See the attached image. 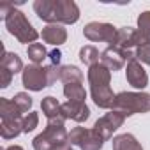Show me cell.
Returning a JSON list of instances; mask_svg holds the SVG:
<instances>
[{
	"mask_svg": "<svg viewBox=\"0 0 150 150\" xmlns=\"http://www.w3.org/2000/svg\"><path fill=\"white\" fill-rule=\"evenodd\" d=\"M117 30L111 23H99V21H92L88 25H85L83 28V35L92 41V42H108L110 46H113L115 37H117Z\"/></svg>",
	"mask_w": 150,
	"mask_h": 150,
	"instance_id": "8992f818",
	"label": "cell"
},
{
	"mask_svg": "<svg viewBox=\"0 0 150 150\" xmlns=\"http://www.w3.org/2000/svg\"><path fill=\"white\" fill-rule=\"evenodd\" d=\"M13 76H14V74H13L11 71L0 67V87H2V88H7V87L11 85V81H13Z\"/></svg>",
	"mask_w": 150,
	"mask_h": 150,
	"instance_id": "83f0119b",
	"label": "cell"
},
{
	"mask_svg": "<svg viewBox=\"0 0 150 150\" xmlns=\"http://www.w3.org/2000/svg\"><path fill=\"white\" fill-rule=\"evenodd\" d=\"M125 78H127V83L138 90H143L146 85H148V74L146 71L143 69L141 62H138L136 58L129 60L127 62V67H125Z\"/></svg>",
	"mask_w": 150,
	"mask_h": 150,
	"instance_id": "9c48e42d",
	"label": "cell"
},
{
	"mask_svg": "<svg viewBox=\"0 0 150 150\" xmlns=\"http://www.w3.org/2000/svg\"><path fill=\"white\" fill-rule=\"evenodd\" d=\"M60 81H64L65 85L81 83L83 81V72L76 65H62L60 67Z\"/></svg>",
	"mask_w": 150,
	"mask_h": 150,
	"instance_id": "ac0fdd59",
	"label": "cell"
},
{
	"mask_svg": "<svg viewBox=\"0 0 150 150\" xmlns=\"http://www.w3.org/2000/svg\"><path fill=\"white\" fill-rule=\"evenodd\" d=\"M41 37L48 44L60 46L67 41V30L64 28V25H46L41 32Z\"/></svg>",
	"mask_w": 150,
	"mask_h": 150,
	"instance_id": "5bb4252c",
	"label": "cell"
},
{
	"mask_svg": "<svg viewBox=\"0 0 150 150\" xmlns=\"http://www.w3.org/2000/svg\"><path fill=\"white\" fill-rule=\"evenodd\" d=\"M0 117L2 120H16V118H23L21 111L18 110V106L6 97H0Z\"/></svg>",
	"mask_w": 150,
	"mask_h": 150,
	"instance_id": "44dd1931",
	"label": "cell"
},
{
	"mask_svg": "<svg viewBox=\"0 0 150 150\" xmlns=\"http://www.w3.org/2000/svg\"><path fill=\"white\" fill-rule=\"evenodd\" d=\"M50 60H51V65L60 67V60H62V53H60V50H53V51L50 53Z\"/></svg>",
	"mask_w": 150,
	"mask_h": 150,
	"instance_id": "f1b7e54d",
	"label": "cell"
},
{
	"mask_svg": "<svg viewBox=\"0 0 150 150\" xmlns=\"http://www.w3.org/2000/svg\"><path fill=\"white\" fill-rule=\"evenodd\" d=\"M113 46H118L125 51H131V48H138V28L132 27H122L117 30V37Z\"/></svg>",
	"mask_w": 150,
	"mask_h": 150,
	"instance_id": "8fae6325",
	"label": "cell"
},
{
	"mask_svg": "<svg viewBox=\"0 0 150 150\" xmlns=\"http://www.w3.org/2000/svg\"><path fill=\"white\" fill-rule=\"evenodd\" d=\"M62 115L65 117V120L67 118H71V120H74V122H85L88 117H90V110H88V106L85 104V103H74V101H65L64 104H62Z\"/></svg>",
	"mask_w": 150,
	"mask_h": 150,
	"instance_id": "30bf717a",
	"label": "cell"
},
{
	"mask_svg": "<svg viewBox=\"0 0 150 150\" xmlns=\"http://www.w3.org/2000/svg\"><path fill=\"white\" fill-rule=\"evenodd\" d=\"M111 110L120 111L124 117H131L136 113H148L150 111V94H146V92H120V94H117Z\"/></svg>",
	"mask_w": 150,
	"mask_h": 150,
	"instance_id": "277c9868",
	"label": "cell"
},
{
	"mask_svg": "<svg viewBox=\"0 0 150 150\" xmlns=\"http://www.w3.org/2000/svg\"><path fill=\"white\" fill-rule=\"evenodd\" d=\"M111 143H113V150H143L141 143L129 132L115 136Z\"/></svg>",
	"mask_w": 150,
	"mask_h": 150,
	"instance_id": "2e32d148",
	"label": "cell"
},
{
	"mask_svg": "<svg viewBox=\"0 0 150 150\" xmlns=\"http://www.w3.org/2000/svg\"><path fill=\"white\" fill-rule=\"evenodd\" d=\"M88 83L90 87H104L110 85L111 81V71L104 65V64H96L92 67H88Z\"/></svg>",
	"mask_w": 150,
	"mask_h": 150,
	"instance_id": "4fadbf2b",
	"label": "cell"
},
{
	"mask_svg": "<svg viewBox=\"0 0 150 150\" xmlns=\"http://www.w3.org/2000/svg\"><path fill=\"white\" fill-rule=\"evenodd\" d=\"M99 57H101V55H99V50H97L96 46L87 44V46H83V48L80 50V60H81L85 65H88V67L99 64Z\"/></svg>",
	"mask_w": 150,
	"mask_h": 150,
	"instance_id": "603a6c76",
	"label": "cell"
},
{
	"mask_svg": "<svg viewBox=\"0 0 150 150\" xmlns=\"http://www.w3.org/2000/svg\"><path fill=\"white\" fill-rule=\"evenodd\" d=\"M13 103L18 106V110L21 113H30V108H32V97L27 94V92H18L14 97H13Z\"/></svg>",
	"mask_w": 150,
	"mask_h": 150,
	"instance_id": "cb8c5ba5",
	"label": "cell"
},
{
	"mask_svg": "<svg viewBox=\"0 0 150 150\" xmlns=\"http://www.w3.org/2000/svg\"><path fill=\"white\" fill-rule=\"evenodd\" d=\"M138 30L150 35V11H145L138 16Z\"/></svg>",
	"mask_w": 150,
	"mask_h": 150,
	"instance_id": "484cf974",
	"label": "cell"
},
{
	"mask_svg": "<svg viewBox=\"0 0 150 150\" xmlns=\"http://www.w3.org/2000/svg\"><path fill=\"white\" fill-rule=\"evenodd\" d=\"M124 120H125V117H124L120 111L111 110L110 113L103 115V117L94 124V129L101 134V138H103L104 141H108V139L113 136V132H115L118 127H122Z\"/></svg>",
	"mask_w": 150,
	"mask_h": 150,
	"instance_id": "ba28073f",
	"label": "cell"
},
{
	"mask_svg": "<svg viewBox=\"0 0 150 150\" xmlns=\"http://www.w3.org/2000/svg\"><path fill=\"white\" fill-rule=\"evenodd\" d=\"M134 55H136V60H138V62H143V64L150 65V44L139 46Z\"/></svg>",
	"mask_w": 150,
	"mask_h": 150,
	"instance_id": "4316f807",
	"label": "cell"
},
{
	"mask_svg": "<svg viewBox=\"0 0 150 150\" xmlns=\"http://www.w3.org/2000/svg\"><path fill=\"white\" fill-rule=\"evenodd\" d=\"M64 96L67 97V101L85 103L87 90H85V87L81 83H69V85H64Z\"/></svg>",
	"mask_w": 150,
	"mask_h": 150,
	"instance_id": "ffe728a7",
	"label": "cell"
},
{
	"mask_svg": "<svg viewBox=\"0 0 150 150\" xmlns=\"http://www.w3.org/2000/svg\"><path fill=\"white\" fill-rule=\"evenodd\" d=\"M0 67H4V69L11 71L13 74H16V72H23V69H25L21 58H20L16 53H11V51H4L2 60H0Z\"/></svg>",
	"mask_w": 150,
	"mask_h": 150,
	"instance_id": "d6986e66",
	"label": "cell"
},
{
	"mask_svg": "<svg viewBox=\"0 0 150 150\" xmlns=\"http://www.w3.org/2000/svg\"><path fill=\"white\" fill-rule=\"evenodd\" d=\"M39 125V115L35 111H30L23 117V132H32Z\"/></svg>",
	"mask_w": 150,
	"mask_h": 150,
	"instance_id": "d4e9b609",
	"label": "cell"
},
{
	"mask_svg": "<svg viewBox=\"0 0 150 150\" xmlns=\"http://www.w3.org/2000/svg\"><path fill=\"white\" fill-rule=\"evenodd\" d=\"M41 110L44 113V117L48 120H57V118H65L62 115V104L53 97V96H48L41 101Z\"/></svg>",
	"mask_w": 150,
	"mask_h": 150,
	"instance_id": "9a60e30c",
	"label": "cell"
},
{
	"mask_svg": "<svg viewBox=\"0 0 150 150\" xmlns=\"http://www.w3.org/2000/svg\"><path fill=\"white\" fill-rule=\"evenodd\" d=\"M57 80H60V67L57 65H27L21 72V83L25 88L32 92H39L46 87H51Z\"/></svg>",
	"mask_w": 150,
	"mask_h": 150,
	"instance_id": "7a4b0ae2",
	"label": "cell"
},
{
	"mask_svg": "<svg viewBox=\"0 0 150 150\" xmlns=\"http://www.w3.org/2000/svg\"><path fill=\"white\" fill-rule=\"evenodd\" d=\"M136 58V55L132 51H125L118 46H108L103 53H101V64H104L110 71H120L129 60Z\"/></svg>",
	"mask_w": 150,
	"mask_h": 150,
	"instance_id": "52a82bcc",
	"label": "cell"
},
{
	"mask_svg": "<svg viewBox=\"0 0 150 150\" xmlns=\"http://www.w3.org/2000/svg\"><path fill=\"white\" fill-rule=\"evenodd\" d=\"M69 141H71V145H76L81 150H101L104 145V139L94 127L92 129H85V127L71 129Z\"/></svg>",
	"mask_w": 150,
	"mask_h": 150,
	"instance_id": "5b68a950",
	"label": "cell"
},
{
	"mask_svg": "<svg viewBox=\"0 0 150 150\" xmlns=\"http://www.w3.org/2000/svg\"><path fill=\"white\" fill-rule=\"evenodd\" d=\"M90 96H92V101L96 103L97 108H103V110H108V108H113V103H115V94L113 90L110 88V85H104V87H90Z\"/></svg>",
	"mask_w": 150,
	"mask_h": 150,
	"instance_id": "7c38bea8",
	"label": "cell"
},
{
	"mask_svg": "<svg viewBox=\"0 0 150 150\" xmlns=\"http://www.w3.org/2000/svg\"><path fill=\"white\" fill-rule=\"evenodd\" d=\"M27 55H28V58H30V60H32L35 65L42 64V60L50 57V53L46 51V48H44L41 42H34V44H28V48H27Z\"/></svg>",
	"mask_w": 150,
	"mask_h": 150,
	"instance_id": "7402d4cb",
	"label": "cell"
},
{
	"mask_svg": "<svg viewBox=\"0 0 150 150\" xmlns=\"http://www.w3.org/2000/svg\"><path fill=\"white\" fill-rule=\"evenodd\" d=\"M53 150H72V145H71V141H64V143L55 145Z\"/></svg>",
	"mask_w": 150,
	"mask_h": 150,
	"instance_id": "f546056e",
	"label": "cell"
},
{
	"mask_svg": "<svg viewBox=\"0 0 150 150\" xmlns=\"http://www.w3.org/2000/svg\"><path fill=\"white\" fill-rule=\"evenodd\" d=\"M34 11L48 25H72L80 20V9L72 0H35Z\"/></svg>",
	"mask_w": 150,
	"mask_h": 150,
	"instance_id": "6da1fadb",
	"label": "cell"
},
{
	"mask_svg": "<svg viewBox=\"0 0 150 150\" xmlns=\"http://www.w3.org/2000/svg\"><path fill=\"white\" fill-rule=\"evenodd\" d=\"M23 132V118H16V120H2L0 125V134L4 139H13L16 136H20Z\"/></svg>",
	"mask_w": 150,
	"mask_h": 150,
	"instance_id": "e0dca14e",
	"label": "cell"
},
{
	"mask_svg": "<svg viewBox=\"0 0 150 150\" xmlns=\"http://www.w3.org/2000/svg\"><path fill=\"white\" fill-rule=\"evenodd\" d=\"M2 150H23V146H20V145H11V146L2 148Z\"/></svg>",
	"mask_w": 150,
	"mask_h": 150,
	"instance_id": "4dcf8cb0",
	"label": "cell"
},
{
	"mask_svg": "<svg viewBox=\"0 0 150 150\" xmlns=\"http://www.w3.org/2000/svg\"><path fill=\"white\" fill-rule=\"evenodd\" d=\"M4 21H6V28L11 35H14L21 44H34L37 39H39V32L32 27V23L27 20V16L16 9L14 6L7 11V14L4 16Z\"/></svg>",
	"mask_w": 150,
	"mask_h": 150,
	"instance_id": "3957f363",
	"label": "cell"
}]
</instances>
